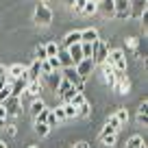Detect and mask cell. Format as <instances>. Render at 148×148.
I'll return each instance as SVG.
<instances>
[{
	"instance_id": "cell-26",
	"label": "cell",
	"mask_w": 148,
	"mask_h": 148,
	"mask_svg": "<svg viewBox=\"0 0 148 148\" xmlns=\"http://www.w3.org/2000/svg\"><path fill=\"white\" fill-rule=\"evenodd\" d=\"M61 109H63L65 118H76V107H74V105H70V102H65V105L61 107Z\"/></svg>"
},
{
	"instance_id": "cell-10",
	"label": "cell",
	"mask_w": 148,
	"mask_h": 148,
	"mask_svg": "<svg viewBox=\"0 0 148 148\" xmlns=\"http://www.w3.org/2000/svg\"><path fill=\"white\" fill-rule=\"evenodd\" d=\"M118 131H120V122L116 120V116H111L109 120H107L105 129L100 131V139H102V137H107V135H118Z\"/></svg>"
},
{
	"instance_id": "cell-43",
	"label": "cell",
	"mask_w": 148,
	"mask_h": 148,
	"mask_svg": "<svg viewBox=\"0 0 148 148\" xmlns=\"http://www.w3.org/2000/svg\"><path fill=\"white\" fill-rule=\"evenodd\" d=\"M146 109H148V102H146V100H144V102H142V105H139V113H146Z\"/></svg>"
},
{
	"instance_id": "cell-11",
	"label": "cell",
	"mask_w": 148,
	"mask_h": 148,
	"mask_svg": "<svg viewBox=\"0 0 148 148\" xmlns=\"http://www.w3.org/2000/svg\"><path fill=\"white\" fill-rule=\"evenodd\" d=\"M96 11H100L105 18H113V13H116L113 0H98V2H96Z\"/></svg>"
},
{
	"instance_id": "cell-36",
	"label": "cell",
	"mask_w": 148,
	"mask_h": 148,
	"mask_svg": "<svg viewBox=\"0 0 148 148\" xmlns=\"http://www.w3.org/2000/svg\"><path fill=\"white\" fill-rule=\"evenodd\" d=\"M139 20H142V28H144V33L148 31V11H144L142 15H139Z\"/></svg>"
},
{
	"instance_id": "cell-24",
	"label": "cell",
	"mask_w": 148,
	"mask_h": 148,
	"mask_svg": "<svg viewBox=\"0 0 148 148\" xmlns=\"http://www.w3.org/2000/svg\"><path fill=\"white\" fill-rule=\"evenodd\" d=\"M113 116H116V120L120 122V126H124L126 122H129V111H126L124 107H120V109H118L116 113H113Z\"/></svg>"
},
{
	"instance_id": "cell-21",
	"label": "cell",
	"mask_w": 148,
	"mask_h": 148,
	"mask_svg": "<svg viewBox=\"0 0 148 148\" xmlns=\"http://www.w3.org/2000/svg\"><path fill=\"white\" fill-rule=\"evenodd\" d=\"M26 94H31L33 98H39V94H42V83L39 81H31L26 87Z\"/></svg>"
},
{
	"instance_id": "cell-9",
	"label": "cell",
	"mask_w": 148,
	"mask_h": 148,
	"mask_svg": "<svg viewBox=\"0 0 148 148\" xmlns=\"http://www.w3.org/2000/svg\"><path fill=\"white\" fill-rule=\"evenodd\" d=\"M26 87H28V79H26V74H22V76H18V79L11 81V96L22 98V94L26 92Z\"/></svg>"
},
{
	"instance_id": "cell-16",
	"label": "cell",
	"mask_w": 148,
	"mask_h": 148,
	"mask_svg": "<svg viewBox=\"0 0 148 148\" xmlns=\"http://www.w3.org/2000/svg\"><path fill=\"white\" fill-rule=\"evenodd\" d=\"M46 79V85L52 89V92H57V87H59V83L63 81V76H61V70H57V72H50L48 76H44Z\"/></svg>"
},
{
	"instance_id": "cell-45",
	"label": "cell",
	"mask_w": 148,
	"mask_h": 148,
	"mask_svg": "<svg viewBox=\"0 0 148 148\" xmlns=\"http://www.w3.org/2000/svg\"><path fill=\"white\" fill-rule=\"evenodd\" d=\"M7 131H9V135H15L18 131H15V126L13 124H7Z\"/></svg>"
},
{
	"instance_id": "cell-13",
	"label": "cell",
	"mask_w": 148,
	"mask_h": 148,
	"mask_svg": "<svg viewBox=\"0 0 148 148\" xmlns=\"http://www.w3.org/2000/svg\"><path fill=\"white\" fill-rule=\"evenodd\" d=\"M65 50H68V55H70V59H72L74 65L81 63V61L85 59V57H83V50H81V42H79V44H72V46L65 48Z\"/></svg>"
},
{
	"instance_id": "cell-20",
	"label": "cell",
	"mask_w": 148,
	"mask_h": 148,
	"mask_svg": "<svg viewBox=\"0 0 148 148\" xmlns=\"http://www.w3.org/2000/svg\"><path fill=\"white\" fill-rule=\"evenodd\" d=\"M79 42H81V31H72V33H68V35H65L63 48H70L72 44H79Z\"/></svg>"
},
{
	"instance_id": "cell-25",
	"label": "cell",
	"mask_w": 148,
	"mask_h": 148,
	"mask_svg": "<svg viewBox=\"0 0 148 148\" xmlns=\"http://www.w3.org/2000/svg\"><path fill=\"white\" fill-rule=\"evenodd\" d=\"M35 133L39 135V137H46V135L50 133V126L44 124V122H35Z\"/></svg>"
},
{
	"instance_id": "cell-4",
	"label": "cell",
	"mask_w": 148,
	"mask_h": 148,
	"mask_svg": "<svg viewBox=\"0 0 148 148\" xmlns=\"http://www.w3.org/2000/svg\"><path fill=\"white\" fill-rule=\"evenodd\" d=\"M35 22L39 24V26H50L52 24V11L48 9L44 2H39V5L35 7Z\"/></svg>"
},
{
	"instance_id": "cell-49",
	"label": "cell",
	"mask_w": 148,
	"mask_h": 148,
	"mask_svg": "<svg viewBox=\"0 0 148 148\" xmlns=\"http://www.w3.org/2000/svg\"><path fill=\"white\" fill-rule=\"evenodd\" d=\"M139 148H146V144H142V146H139Z\"/></svg>"
},
{
	"instance_id": "cell-41",
	"label": "cell",
	"mask_w": 148,
	"mask_h": 148,
	"mask_svg": "<svg viewBox=\"0 0 148 148\" xmlns=\"http://www.w3.org/2000/svg\"><path fill=\"white\" fill-rule=\"evenodd\" d=\"M137 122H139V124H146V122H148L146 113H137Z\"/></svg>"
},
{
	"instance_id": "cell-5",
	"label": "cell",
	"mask_w": 148,
	"mask_h": 148,
	"mask_svg": "<svg viewBox=\"0 0 148 148\" xmlns=\"http://www.w3.org/2000/svg\"><path fill=\"white\" fill-rule=\"evenodd\" d=\"M2 107H5L7 116H18L20 109H22V98L20 96H9L5 102H2Z\"/></svg>"
},
{
	"instance_id": "cell-18",
	"label": "cell",
	"mask_w": 148,
	"mask_h": 148,
	"mask_svg": "<svg viewBox=\"0 0 148 148\" xmlns=\"http://www.w3.org/2000/svg\"><path fill=\"white\" fill-rule=\"evenodd\" d=\"M57 59H59V65H61V68H72V65H74L65 48H59V52H57Z\"/></svg>"
},
{
	"instance_id": "cell-51",
	"label": "cell",
	"mask_w": 148,
	"mask_h": 148,
	"mask_svg": "<svg viewBox=\"0 0 148 148\" xmlns=\"http://www.w3.org/2000/svg\"><path fill=\"white\" fill-rule=\"evenodd\" d=\"M39 2H44V0H39Z\"/></svg>"
},
{
	"instance_id": "cell-12",
	"label": "cell",
	"mask_w": 148,
	"mask_h": 148,
	"mask_svg": "<svg viewBox=\"0 0 148 148\" xmlns=\"http://www.w3.org/2000/svg\"><path fill=\"white\" fill-rule=\"evenodd\" d=\"M39 76H42V61L35 59L26 68V79H28V83H31V81H39Z\"/></svg>"
},
{
	"instance_id": "cell-38",
	"label": "cell",
	"mask_w": 148,
	"mask_h": 148,
	"mask_svg": "<svg viewBox=\"0 0 148 148\" xmlns=\"http://www.w3.org/2000/svg\"><path fill=\"white\" fill-rule=\"evenodd\" d=\"M57 122H59V120H57V118H55V113H52V111H50V113H48V120H46V124H48V126H50V129H52V126H55Z\"/></svg>"
},
{
	"instance_id": "cell-32",
	"label": "cell",
	"mask_w": 148,
	"mask_h": 148,
	"mask_svg": "<svg viewBox=\"0 0 148 148\" xmlns=\"http://www.w3.org/2000/svg\"><path fill=\"white\" fill-rule=\"evenodd\" d=\"M48 65H50L52 68V72H57V70H61V65H59V59H57V57H48Z\"/></svg>"
},
{
	"instance_id": "cell-27",
	"label": "cell",
	"mask_w": 148,
	"mask_h": 148,
	"mask_svg": "<svg viewBox=\"0 0 148 148\" xmlns=\"http://www.w3.org/2000/svg\"><path fill=\"white\" fill-rule=\"evenodd\" d=\"M144 144V139L139 137V135H133V137L129 139V142H126V148H139Z\"/></svg>"
},
{
	"instance_id": "cell-40",
	"label": "cell",
	"mask_w": 148,
	"mask_h": 148,
	"mask_svg": "<svg viewBox=\"0 0 148 148\" xmlns=\"http://www.w3.org/2000/svg\"><path fill=\"white\" fill-rule=\"evenodd\" d=\"M0 83H7V70L0 65Z\"/></svg>"
},
{
	"instance_id": "cell-33",
	"label": "cell",
	"mask_w": 148,
	"mask_h": 148,
	"mask_svg": "<svg viewBox=\"0 0 148 148\" xmlns=\"http://www.w3.org/2000/svg\"><path fill=\"white\" fill-rule=\"evenodd\" d=\"M81 50H83V57H92V44L81 42Z\"/></svg>"
},
{
	"instance_id": "cell-8",
	"label": "cell",
	"mask_w": 148,
	"mask_h": 148,
	"mask_svg": "<svg viewBox=\"0 0 148 148\" xmlns=\"http://www.w3.org/2000/svg\"><path fill=\"white\" fill-rule=\"evenodd\" d=\"M74 68H76V72H79V76H81V79H87L89 74L94 72L96 63H94V59H92V57H85V59L81 61V63H76Z\"/></svg>"
},
{
	"instance_id": "cell-42",
	"label": "cell",
	"mask_w": 148,
	"mask_h": 148,
	"mask_svg": "<svg viewBox=\"0 0 148 148\" xmlns=\"http://www.w3.org/2000/svg\"><path fill=\"white\" fill-rule=\"evenodd\" d=\"M72 148H89V144H87V142H76Z\"/></svg>"
},
{
	"instance_id": "cell-34",
	"label": "cell",
	"mask_w": 148,
	"mask_h": 148,
	"mask_svg": "<svg viewBox=\"0 0 148 148\" xmlns=\"http://www.w3.org/2000/svg\"><path fill=\"white\" fill-rule=\"evenodd\" d=\"M85 2H87V0H76V2L72 5L74 13H83V7H85Z\"/></svg>"
},
{
	"instance_id": "cell-28",
	"label": "cell",
	"mask_w": 148,
	"mask_h": 148,
	"mask_svg": "<svg viewBox=\"0 0 148 148\" xmlns=\"http://www.w3.org/2000/svg\"><path fill=\"white\" fill-rule=\"evenodd\" d=\"M83 13H85V15H92V13H96V2H94V0H87V2H85V7H83Z\"/></svg>"
},
{
	"instance_id": "cell-47",
	"label": "cell",
	"mask_w": 148,
	"mask_h": 148,
	"mask_svg": "<svg viewBox=\"0 0 148 148\" xmlns=\"http://www.w3.org/2000/svg\"><path fill=\"white\" fill-rule=\"evenodd\" d=\"M7 126V120H0V129H5Z\"/></svg>"
},
{
	"instance_id": "cell-39",
	"label": "cell",
	"mask_w": 148,
	"mask_h": 148,
	"mask_svg": "<svg viewBox=\"0 0 148 148\" xmlns=\"http://www.w3.org/2000/svg\"><path fill=\"white\" fill-rule=\"evenodd\" d=\"M52 113H55V118H57V120H65V113H63V109H61V107H57V109L52 111Z\"/></svg>"
},
{
	"instance_id": "cell-37",
	"label": "cell",
	"mask_w": 148,
	"mask_h": 148,
	"mask_svg": "<svg viewBox=\"0 0 148 148\" xmlns=\"http://www.w3.org/2000/svg\"><path fill=\"white\" fill-rule=\"evenodd\" d=\"M52 72V68L48 65V61H42V76H48Z\"/></svg>"
},
{
	"instance_id": "cell-52",
	"label": "cell",
	"mask_w": 148,
	"mask_h": 148,
	"mask_svg": "<svg viewBox=\"0 0 148 148\" xmlns=\"http://www.w3.org/2000/svg\"><path fill=\"white\" fill-rule=\"evenodd\" d=\"M94 2H98V0H94Z\"/></svg>"
},
{
	"instance_id": "cell-7",
	"label": "cell",
	"mask_w": 148,
	"mask_h": 148,
	"mask_svg": "<svg viewBox=\"0 0 148 148\" xmlns=\"http://www.w3.org/2000/svg\"><path fill=\"white\" fill-rule=\"evenodd\" d=\"M113 89H116L118 94H129L131 81L126 79V72H118V70H116V83H113Z\"/></svg>"
},
{
	"instance_id": "cell-35",
	"label": "cell",
	"mask_w": 148,
	"mask_h": 148,
	"mask_svg": "<svg viewBox=\"0 0 148 148\" xmlns=\"http://www.w3.org/2000/svg\"><path fill=\"white\" fill-rule=\"evenodd\" d=\"M116 137L118 135H107V137H102V144H105V146H113V144H116Z\"/></svg>"
},
{
	"instance_id": "cell-1",
	"label": "cell",
	"mask_w": 148,
	"mask_h": 148,
	"mask_svg": "<svg viewBox=\"0 0 148 148\" xmlns=\"http://www.w3.org/2000/svg\"><path fill=\"white\" fill-rule=\"evenodd\" d=\"M107 57H109V44H105L102 39H96V42L92 44V59L96 65H102L107 61Z\"/></svg>"
},
{
	"instance_id": "cell-14",
	"label": "cell",
	"mask_w": 148,
	"mask_h": 148,
	"mask_svg": "<svg viewBox=\"0 0 148 148\" xmlns=\"http://www.w3.org/2000/svg\"><path fill=\"white\" fill-rule=\"evenodd\" d=\"M22 74H26V68H24L22 63H13L9 70H7V83L11 85V81L18 79V76H22Z\"/></svg>"
},
{
	"instance_id": "cell-2",
	"label": "cell",
	"mask_w": 148,
	"mask_h": 148,
	"mask_svg": "<svg viewBox=\"0 0 148 148\" xmlns=\"http://www.w3.org/2000/svg\"><path fill=\"white\" fill-rule=\"evenodd\" d=\"M107 63H109L113 70H118V72H126V55H124V50H120V48L109 50Z\"/></svg>"
},
{
	"instance_id": "cell-50",
	"label": "cell",
	"mask_w": 148,
	"mask_h": 148,
	"mask_svg": "<svg viewBox=\"0 0 148 148\" xmlns=\"http://www.w3.org/2000/svg\"><path fill=\"white\" fill-rule=\"evenodd\" d=\"M28 148H37V146H28Z\"/></svg>"
},
{
	"instance_id": "cell-29",
	"label": "cell",
	"mask_w": 148,
	"mask_h": 148,
	"mask_svg": "<svg viewBox=\"0 0 148 148\" xmlns=\"http://www.w3.org/2000/svg\"><path fill=\"white\" fill-rule=\"evenodd\" d=\"M85 102V96H83V92H76L72 96V100H70V105H74V107H79V105H83Z\"/></svg>"
},
{
	"instance_id": "cell-30",
	"label": "cell",
	"mask_w": 148,
	"mask_h": 148,
	"mask_svg": "<svg viewBox=\"0 0 148 148\" xmlns=\"http://www.w3.org/2000/svg\"><path fill=\"white\" fill-rule=\"evenodd\" d=\"M46 55L48 57H57V52H59V46H57V44H46Z\"/></svg>"
},
{
	"instance_id": "cell-31",
	"label": "cell",
	"mask_w": 148,
	"mask_h": 148,
	"mask_svg": "<svg viewBox=\"0 0 148 148\" xmlns=\"http://www.w3.org/2000/svg\"><path fill=\"white\" fill-rule=\"evenodd\" d=\"M35 55H37V57H35L37 61H46V59H48V55H46V48H44V46H39V48H37V50H35Z\"/></svg>"
},
{
	"instance_id": "cell-44",
	"label": "cell",
	"mask_w": 148,
	"mask_h": 148,
	"mask_svg": "<svg viewBox=\"0 0 148 148\" xmlns=\"http://www.w3.org/2000/svg\"><path fill=\"white\" fill-rule=\"evenodd\" d=\"M0 120H7V111H5L2 105H0Z\"/></svg>"
},
{
	"instance_id": "cell-46",
	"label": "cell",
	"mask_w": 148,
	"mask_h": 148,
	"mask_svg": "<svg viewBox=\"0 0 148 148\" xmlns=\"http://www.w3.org/2000/svg\"><path fill=\"white\" fill-rule=\"evenodd\" d=\"M74 2H76V0H63V5H68V7H72Z\"/></svg>"
},
{
	"instance_id": "cell-48",
	"label": "cell",
	"mask_w": 148,
	"mask_h": 148,
	"mask_svg": "<svg viewBox=\"0 0 148 148\" xmlns=\"http://www.w3.org/2000/svg\"><path fill=\"white\" fill-rule=\"evenodd\" d=\"M0 148H7V144H5V142H2V139H0Z\"/></svg>"
},
{
	"instance_id": "cell-15",
	"label": "cell",
	"mask_w": 148,
	"mask_h": 148,
	"mask_svg": "<svg viewBox=\"0 0 148 148\" xmlns=\"http://www.w3.org/2000/svg\"><path fill=\"white\" fill-rule=\"evenodd\" d=\"M129 2H131V18H139L144 11H148L146 9L148 0H129Z\"/></svg>"
},
{
	"instance_id": "cell-19",
	"label": "cell",
	"mask_w": 148,
	"mask_h": 148,
	"mask_svg": "<svg viewBox=\"0 0 148 148\" xmlns=\"http://www.w3.org/2000/svg\"><path fill=\"white\" fill-rule=\"evenodd\" d=\"M96 39H98V31L96 28H85V31H81V42L94 44Z\"/></svg>"
},
{
	"instance_id": "cell-3",
	"label": "cell",
	"mask_w": 148,
	"mask_h": 148,
	"mask_svg": "<svg viewBox=\"0 0 148 148\" xmlns=\"http://www.w3.org/2000/svg\"><path fill=\"white\" fill-rule=\"evenodd\" d=\"M61 76H63V81H68L70 85H74L76 87V92H83L85 87V79H81L79 72H76V68H61Z\"/></svg>"
},
{
	"instance_id": "cell-17",
	"label": "cell",
	"mask_w": 148,
	"mask_h": 148,
	"mask_svg": "<svg viewBox=\"0 0 148 148\" xmlns=\"http://www.w3.org/2000/svg\"><path fill=\"white\" fill-rule=\"evenodd\" d=\"M102 79H105V83L109 85V87H113V83H116V70L111 68L109 63H102Z\"/></svg>"
},
{
	"instance_id": "cell-22",
	"label": "cell",
	"mask_w": 148,
	"mask_h": 148,
	"mask_svg": "<svg viewBox=\"0 0 148 148\" xmlns=\"http://www.w3.org/2000/svg\"><path fill=\"white\" fill-rule=\"evenodd\" d=\"M89 113H92V105H89L87 100L76 107V118H89Z\"/></svg>"
},
{
	"instance_id": "cell-6",
	"label": "cell",
	"mask_w": 148,
	"mask_h": 148,
	"mask_svg": "<svg viewBox=\"0 0 148 148\" xmlns=\"http://www.w3.org/2000/svg\"><path fill=\"white\" fill-rule=\"evenodd\" d=\"M113 7H116L113 18H118V20L131 18V2H129V0H113Z\"/></svg>"
},
{
	"instance_id": "cell-23",
	"label": "cell",
	"mask_w": 148,
	"mask_h": 148,
	"mask_svg": "<svg viewBox=\"0 0 148 148\" xmlns=\"http://www.w3.org/2000/svg\"><path fill=\"white\" fill-rule=\"evenodd\" d=\"M42 109H46V102H44L42 98H35V100H33V105H31V116L35 118Z\"/></svg>"
}]
</instances>
